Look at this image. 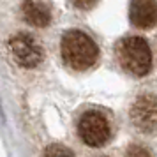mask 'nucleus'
Returning a JSON list of instances; mask_svg holds the SVG:
<instances>
[{
	"instance_id": "obj_1",
	"label": "nucleus",
	"mask_w": 157,
	"mask_h": 157,
	"mask_svg": "<svg viewBox=\"0 0 157 157\" xmlns=\"http://www.w3.org/2000/svg\"><path fill=\"white\" fill-rule=\"evenodd\" d=\"M58 53L62 64L74 72L95 69L101 62V46L97 39L83 29H69L60 36Z\"/></svg>"
},
{
	"instance_id": "obj_2",
	"label": "nucleus",
	"mask_w": 157,
	"mask_h": 157,
	"mask_svg": "<svg viewBox=\"0 0 157 157\" xmlns=\"http://www.w3.org/2000/svg\"><path fill=\"white\" fill-rule=\"evenodd\" d=\"M76 136L88 148H102L113 141L117 122L113 113L101 106H86L76 117Z\"/></svg>"
},
{
	"instance_id": "obj_3",
	"label": "nucleus",
	"mask_w": 157,
	"mask_h": 157,
	"mask_svg": "<svg viewBox=\"0 0 157 157\" xmlns=\"http://www.w3.org/2000/svg\"><path fill=\"white\" fill-rule=\"evenodd\" d=\"M115 60L131 78H145L154 69V51L148 39L141 36L122 37L113 48Z\"/></svg>"
},
{
	"instance_id": "obj_4",
	"label": "nucleus",
	"mask_w": 157,
	"mask_h": 157,
	"mask_svg": "<svg viewBox=\"0 0 157 157\" xmlns=\"http://www.w3.org/2000/svg\"><path fill=\"white\" fill-rule=\"evenodd\" d=\"M129 124L140 134L157 132V95L152 92H141L129 106Z\"/></svg>"
},
{
	"instance_id": "obj_5",
	"label": "nucleus",
	"mask_w": 157,
	"mask_h": 157,
	"mask_svg": "<svg viewBox=\"0 0 157 157\" xmlns=\"http://www.w3.org/2000/svg\"><path fill=\"white\" fill-rule=\"evenodd\" d=\"M7 51L11 60L23 69H34L44 60L43 44L29 32L14 34L7 43Z\"/></svg>"
},
{
	"instance_id": "obj_6",
	"label": "nucleus",
	"mask_w": 157,
	"mask_h": 157,
	"mask_svg": "<svg viewBox=\"0 0 157 157\" xmlns=\"http://www.w3.org/2000/svg\"><path fill=\"white\" fill-rule=\"evenodd\" d=\"M129 21L140 30H152L157 27V0H131Z\"/></svg>"
},
{
	"instance_id": "obj_7",
	"label": "nucleus",
	"mask_w": 157,
	"mask_h": 157,
	"mask_svg": "<svg viewBox=\"0 0 157 157\" xmlns=\"http://www.w3.org/2000/svg\"><path fill=\"white\" fill-rule=\"evenodd\" d=\"M21 16L34 29H46L53 21V9L48 0H23Z\"/></svg>"
},
{
	"instance_id": "obj_8",
	"label": "nucleus",
	"mask_w": 157,
	"mask_h": 157,
	"mask_svg": "<svg viewBox=\"0 0 157 157\" xmlns=\"http://www.w3.org/2000/svg\"><path fill=\"white\" fill-rule=\"evenodd\" d=\"M44 157H76L69 147L60 145V143H53L44 150Z\"/></svg>"
},
{
	"instance_id": "obj_9",
	"label": "nucleus",
	"mask_w": 157,
	"mask_h": 157,
	"mask_svg": "<svg viewBox=\"0 0 157 157\" xmlns=\"http://www.w3.org/2000/svg\"><path fill=\"white\" fill-rule=\"evenodd\" d=\"M125 157H154L152 150L141 143H132L125 148Z\"/></svg>"
},
{
	"instance_id": "obj_10",
	"label": "nucleus",
	"mask_w": 157,
	"mask_h": 157,
	"mask_svg": "<svg viewBox=\"0 0 157 157\" xmlns=\"http://www.w3.org/2000/svg\"><path fill=\"white\" fill-rule=\"evenodd\" d=\"M69 2L79 11H90L99 4V0H69Z\"/></svg>"
},
{
	"instance_id": "obj_11",
	"label": "nucleus",
	"mask_w": 157,
	"mask_h": 157,
	"mask_svg": "<svg viewBox=\"0 0 157 157\" xmlns=\"http://www.w3.org/2000/svg\"><path fill=\"white\" fill-rule=\"evenodd\" d=\"M97 157H108V155H97Z\"/></svg>"
}]
</instances>
